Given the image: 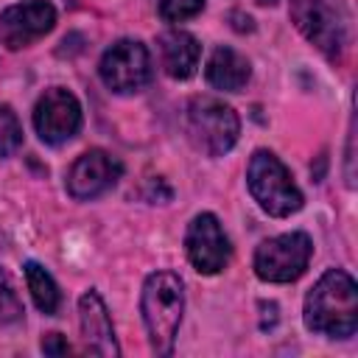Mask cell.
Instances as JSON below:
<instances>
[{
	"label": "cell",
	"instance_id": "obj_1",
	"mask_svg": "<svg viewBox=\"0 0 358 358\" xmlns=\"http://www.w3.org/2000/svg\"><path fill=\"white\" fill-rule=\"evenodd\" d=\"M305 327L327 338H350L358 330V285L341 271H324L305 296Z\"/></svg>",
	"mask_w": 358,
	"mask_h": 358
},
{
	"label": "cell",
	"instance_id": "obj_4",
	"mask_svg": "<svg viewBox=\"0 0 358 358\" xmlns=\"http://www.w3.org/2000/svg\"><path fill=\"white\" fill-rule=\"evenodd\" d=\"M246 185L252 199L260 204V210L274 218H288L302 210V193L296 182L291 179L280 157L266 148H257L252 154L246 168Z\"/></svg>",
	"mask_w": 358,
	"mask_h": 358
},
{
	"label": "cell",
	"instance_id": "obj_15",
	"mask_svg": "<svg viewBox=\"0 0 358 358\" xmlns=\"http://www.w3.org/2000/svg\"><path fill=\"white\" fill-rule=\"evenodd\" d=\"M25 282H28V291H31V296H34V305H36L45 316H53V313L59 310L62 294H59L56 280L45 271V266L28 260V263H25Z\"/></svg>",
	"mask_w": 358,
	"mask_h": 358
},
{
	"label": "cell",
	"instance_id": "obj_11",
	"mask_svg": "<svg viewBox=\"0 0 358 358\" xmlns=\"http://www.w3.org/2000/svg\"><path fill=\"white\" fill-rule=\"evenodd\" d=\"M56 25V8L48 0H28L8 6L0 14V39L8 50L28 48Z\"/></svg>",
	"mask_w": 358,
	"mask_h": 358
},
{
	"label": "cell",
	"instance_id": "obj_12",
	"mask_svg": "<svg viewBox=\"0 0 358 358\" xmlns=\"http://www.w3.org/2000/svg\"><path fill=\"white\" fill-rule=\"evenodd\" d=\"M78 324H81L84 347L92 355H103V358L120 355V347H117V338H115V327H112V316H109L101 294L92 291V288L84 291L81 299H78Z\"/></svg>",
	"mask_w": 358,
	"mask_h": 358
},
{
	"label": "cell",
	"instance_id": "obj_7",
	"mask_svg": "<svg viewBox=\"0 0 358 358\" xmlns=\"http://www.w3.org/2000/svg\"><path fill=\"white\" fill-rule=\"evenodd\" d=\"M101 81L117 95H134L151 81V56L148 48L137 39H117L98 64Z\"/></svg>",
	"mask_w": 358,
	"mask_h": 358
},
{
	"label": "cell",
	"instance_id": "obj_9",
	"mask_svg": "<svg viewBox=\"0 0 358 358\" xmlns=\"http://www.w3.org/2000/svg\"><path fill=\"white\" fill-rule=\"evenodd\" d=\"M185 252L199 274H218L229 263V255H232L229 238L224 235V229L213 213H199L187 224Z\"/></svg>",
	"mask_w": 358,
	"mask_h": 358
},
{
	"label": "cell",
	"instance_id": "obj_19",
	"mask_svg": "<svg viewBox=\"0 0 358 358\" xmlns=\"http://www.w3.org/2000/svg\"><path fill=\"white\" fill-rule=\"evenodd\" d=\"M42 352L45 355H67L70 352V344L62 338V333H48L42 338Z\"/></svg>",
	"mask_w": 358,
	"mask_h": 358
},
{
	"label": "cell",
	"instance_id": "obj_17",
	"mask_svg": "<svg viewBox=\"0 0 358 358\" xmlns=\"http://www.w3.org/2000/svg\"><path fill=\"white\" fill-rule=\"evenodd\" d=\"M22 313L25 310H22V302H20L17 291H14V285H11V277L0 268V327L20 322Z\"/></svg>",
	"mask_w": 358,
	"mask_h": 358
},
{
	"label": "cell",
	"instance_id": "obj_6",
	"mask_svg": "<svg viewBox=\"0 0 358 358\" xmlns=\"http://www.w3.org/2000/svg\"><path fill=\"white\" fill-rule=\"evenodd\" d=\"M313 243L305 232H282L255 249V274L263 282H294L305 274Z\"/></svg>",
	"mask_w": 358,
	"mask_h": 358
},
{
	"label": "cell",
	"instance_id": "obj_8",
	"mask_svg": "<svg viewBox=\"0 0 358 358\" xmlns=\"http://www.w3.org/2000/svg\"><path fill=\"white\" fill-rule=\"evenodd\" d=\"M34 129L45 145H62L73 140L81 129L78 98L62 87L45 90L34 106Z\"/></svg>",
	"mask_w": 358,
	"mask_h": 358
},
{
	"label": "cell",
	"instance_id": "obj_18",
	"mask_svg": "<svg viewBox=\"0 0 358 358\" xmlns=\"http://www.w3.org/2000/svg\"><path fill=\"white\" fill-rule=\"evenodd\" d=\"M204 8V0H159V17L165 22H185Z\"/></svg>",
	"mask_w": 358,
	"mask_h": 358
},
{
	"label": "cell",
	"instance_id": "obj_2",
	"mask_svg": "<svg viewBox=\"0 0 358 358\" xmlns=\"http://www.w3.org/2000/svg\"><path fill=\"white\" fill-rule=\"evenodd\" d=\"M185 310V285L173 271H154L143 282L140 313L157 355H171Z\"/></svg>",
	"mask_w": 358,
	"mask_h": 358
},
{
	"label": "cell",
	"instance_id": "obj_10",
	"mask_svg": "<svg viewBox=\"0 0 358 358\" xmlns=\"http://www.w3.org/2000/svg\"><path fill=\"white\" fill-rule=\"evenodd\" d=\"M120 173H123V165L117 157H112L101 148H90L70 165L67 193L78 201H92V199L103 196L106 190H112L117 185Z\"/></svg>",
	"mask_w": 358,
	"mask_h": 358
},
{
	"label": "cell",
	"instance_id": "obj_3",
	"mask_svg": "<svg viewBox=\"0 0 358 358\" xmlns=\"http://www.w3.org/2000/svg\"><path fill=\"white\" fill-rule=\"evenodd\" d=\"M187 140L207 157H224L241 134L238 112L213 95H196L185 109Z\"/></svg>",
	"mask_w": 358,
	"mask_h": 358
},
{
	"label": "cell",
	"instance_id": "obj_14",
	"mask_svg": "<svg viewBox=\"0 0 358 358\" xmlns=\"http://www.w3.org/2000/svg\"><path fill=\"white\" fill-rule=\"evenodd\" d=\"M207 84L215 87V90H224V92H241L252 76V67H249V59L243 53H238L235 48H227V45H218L207 62Z\"/></svg>",
	"mask_w": 358,
	"mask_h": 358
},
{
	"label": "cell",
	"instance_id": "obj_13",
	"mask_svg": "<svg viewBox=\"0 0 358 358\" xmlns=\"http://www.w3.org/2000/svg\"><path fill=\"white\" fill-rule=\"evenodd\" d=\"M159 62H162V70L176 78V81H185L196 73L199 67V56H201V45L193 34L187 31H179V28H171V31H162L159 34Z\"/></svg>",
	"mask_w": 358,
	"mask_h": 358
},
{
	"label": "cell",
	"instance_id": "obj_20",
	"mask_svg": "<svg viewBox=\"0 0 358 358\" xmlns=\"http://www.w3.org/2000/svg\"><path fill=\"white\" fill-rule=\"evenodd\" d=\"M257 3H271V0H257Z\"/></svg>",
	"mask_w": 358,
	"mask_h": 358
},
{
	"label": "cell",
	"instance_id": "obj_5",
	"mask_svg": "<svg viewBox=\"0 0 358 358\" xmlns=\"http://www.w3.org/2000/svg\"><path fill=\"white\" fill-rule=\"evenodd\" d=\"M288 11L302 36L327 59H338L347 48L350 17L341 0H288Z\"/></svg>",
	"mask_w": 358,
	"mask_h": 358
},
{
	"label": "cell",
	"instance_id": "obj_16",
	"mask_svg": "<svg viewBox=\"0 0 358 358\" xmlns=\"http://www.w3.org/2000/svg\"><path fill=\"white\" fill-rule=\"evenodd\" d=\"M22 145V126L8 103H0V157H11Z\"/></svg>",
	"mask_w": 358,
	"mask_h": 358
}]
</instances>
